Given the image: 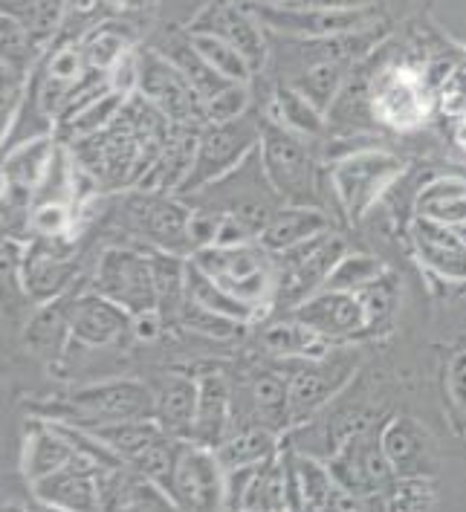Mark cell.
Wrapping results in <instances>:
<instances>
[{
    "mask_svg": "<svg viewBox=\"0 0 466 512\" xmlns=\"http://www.w3.org/2000/svg\"><path fill=\"white\" fill-rule=\"evenodd\" d=\"M189 258L209 278H215L226 293L247 301L258 316L275 307V258L261 241L241 246H203L194 249Z\"/></svg>",
    "mask_w": 466,
    "mask_h": 512,
    "instance_id": "6da1fadb",
    "label": "cell"
},
{
    "mask_svg": "<svg viewBox=\"0 0 466 512\" xmlns=\"http://www.w3.org/2000/svg\"><path fill=\"white\" fill-rule=\"evenodd\" d=\"M348 252V243L333 229L319 232L310 241L296 243L284 252H273L275 258V307L290 313L302 301L319 293L328 281L330 270Z\"/></svg>",
    "mask_w": 466,
    "mask_h": 512,
    "instance_id": "7a4b0ae2",
    "label": "cell"
},
{
    "mask_svg": "<svg viewBox=\"0 0 466 512\" xmlns=\"http://www.w3.org/2000/svg\"><path fill=\"white\" fill-rule=\"evenodd\" d=\"M258 157L264 177L275 197L284 203H316V168L313 154L307 151V139L281 125L270 113L261 119Z\"/></svg>",
    "mask_w": 466,
    "mask_h": 512,
    "instance_id": "3957f363",
    "label": "cell"
},
{
    "mask_svg": "<svg viewBox=\"0 0 466 512\" xmlns=\"http://www.w3.org/2000/svg\"><path fill=\"white\" fill-rule=\"evenodd\" d=\"M261 142V119L241 116L235 122H209L197 134V151L194 162L180 183L177 194L209 189L220 177L232 174L241 162H247Z\"/></svg>",
    "mask_w": 466,
    "mask_h": 512,
    "instance_id": "277c9868",
    "label": "cell"
},
{
    "mask_svg": "<svg viewBox=\"0 0 466 512\" xmlns=\"http://www.w3.org/2000/svg\"><path fill=\"white\" fill-rule=\"evenodd\" d=\"M403 168L406 165L400 157L380 148H362L339 157L328 171L330 189L339 209L348 215V220H359L403 174Z\"/></svg>",
    "mask_w": 466,
    "mask_h": 512,
    "instance_id": "5b68a950",
    "label": "cell"
},
{
    "mask_svg": "<svg viewBox=\"0 0 466 512\" xmlns=\"http://www.w3.org/2000/svg\"><path fill=\"white\" fill-rule=\"evenodd\" d=\"M87 287L102 293L110 301H116L131 316L160 310L151 255L139 252V249H128V246L105 249L96 261V270H93V278Z\"/></svg>",
    "mask_w": 466,
    "mask_h": 512,
    "instance_id": "8992f818",
    "label": "cell"
},
{
    "mask_svg": "<svg viewBox=\"0 0 466 512\" xmlns=\"http://www.w3.org/2000/svg\"><path fill=\"white\" fill-rule=\"evenodd\" d=\"M137 90L163 110L171 128H194L203 131L206 99L194 90L189 79L177 70V64L160 50L139 53V84Z\"/></svg>",
    "mask_w": 466,
    "mask_h": 512,
    "instance_id": "52a82bcc",
    "label": "cell"
},
{
    "mask_svg": "<svg viewBox=\"0 0 466 512\" xmlns=\"http://www.w3.org/2000/svg\"><path fill=\"white\" fill-rule=\"evenodd\" d=\"M154 417V388L139 379H108L73 391L70 408L47 420H70L79 426Z\"/></svg>",
    "mask_w": 466,
    "mask_h": 512,
    "instance_id": "ba28073f",
    "label": "cell"
},
{
    "mask_svg": "<svg viewBox=\"0 0 466 512\" xmlns=\"http://www.w3.org/2000/svg\"><path fill=\"white\" fill-rule=\"evenodd\" d=\"M244 3L264 27L281 35H293V38L362 35L380 18V6L333 12V9H304V6H273V3H255V0H244Z\"/></svg>",
    "mask_w": 466,
    "mask_h": 512,
    "instance_id": "9c48e42d",
    "label": "cell"
},
{
    "mask_svg": "<svg viewBox=\"0 0 466 512\" xmlns=\"http://www.w3.org/2000/svg\"><path fill=\"white\" fill-rule=\"evenodd\" d=\"M429 99H432V90L426 87L423 67H412V64L383 67L368 87L371 113L383 125L397 128V131L417 128L429 113Z\"/></svg>",
    "mask_w": 466,
    "mask_h": 512,
    "instance_id": "30bf717a",
    "label": "cell"
},
{
    "mask_svg": "<svg viewBox=\"0 0 466 512\" xmlns=\"http://www.w3.org/2000/svg\"><path fill=\"white\" fill-rule=\"evenodd\" d=\"M177 510H223L226 504V466L212 446L180 440L177 463L168 481Z\"/></svg>",
    "mask_w": 466,
    "mask_h": 512,
    "instance_id": "8fae6325",
    "label": "cell"
},
{
    "mask_svg": "<svg viewBox=\"0 0 466 512\" xmlns=\"http://www.w3.org/2000/svg\"><path fill=\"white\" fill-rule=\"evenodd\" d=\"M333 481L359 498H374L397 481V472L385 455L383 437L374 432L351 434L330 458Z\"/></svg>",
    "mask_w": 466,
    "mask_h": 512,
    "instance_id": "7c38bea8",
    "label": "cell"
},
{
    "mask_svg": "<svg viewBox=\"0 0 466 512\" xmlns=\"http://www.w3.org/2000/svg\"><path fill=\"white\" fill-rule=\"evenodd\" d=\"M128 215L139 238L148 241L151 249H163L174 255H186V258L194 252L192 235H189L192 209L180 203L177 197L160 194V191H142L131 200Z\"/></svg>",
    "mask_w": 466,
    "mask_h": 512,
    "instance_id": "4fadbf2b",
    "label": "cell"
},
{
    "mask_svg": "<svg viewBox=\"0 0 466 512\" xmlns=\"http://www.w3.org/2000/svg\"><path fill=\"white\" fill-rule=\"evenodd\" d=\"M21 281L29 298L35 301H53L64 296L76 275V246L73 235L61 238H29L21 261Z\"/></svg>",
    "mask_w": 466,
    "mask_h": 512,
    "instance_id": "5bb4252c",
    "label": "cell"
},
{
    "mask_svg": "<svg viewBox=\"0 0 466 512\" xmlns=\"http://www.w3.org/2000/svg\"><path fill=\"white\" fill-rule=\"evenodd\" d=\"M192 32H212L226 38L232 47H238L241 55L258 73L267 64V38L264 24L247 9L244 0H209L206 9L192 21Z\"/></svg>",
    "mask_w": 466,
    "mask_h": 512,
    "instance_id": "9a60e30c",
    "label": "cell"
},
{
    "mask_svg": "<svg viewBox=\"0 0 466 512\" xmlns=\"http://www.w3.org/2000/svg\"><path fill=\"white\" fill-rule=\"evenodd\" d=\"M299 322L313 327L328 342H351L368 336V313L357 293L348 290H319L290 310Z\"/></svg>",
    "mask_w": 466,
    "mask_h": 512,
    "instance_id": "2e32d148",
    "label": "cell"
},
{
    "mask_svg": "<svg viewBox=\"0 0 466 512\" xmlns=\"http://www.w3.org/2000/svg\"><path fill=\"white\" fill-rule=\"evenodd\" d=\"M134 333V316L102 293L90 290L73 296L70 304V336L84 348H108Z\"/></svg>",
    "mask_w": 466,
    "mask_h": 512,
    "instance_id": "e0dca14e",
    "label": "cell"
},
{
    "mask_svg": "<svg viewBox=\"0 0 466 512\" xmlns=\"http://www.w3.org/2000/svg\"><path fill=\"white\" fill-rule=\"evenodd\" d=\"M102 469L105 466H96L93 460L79 455L64 469L35 481L32 492L44 507L53 510H102Z\"/></svg>",
    "mask_w": 466,
    "mask_h": 512,
    "instance_id": "ac0fdd59",
    "label": "cell"
},
{
    "mask_svg": "<svg viewBox=\"0 0 466 512\" xmlns=\"http://www.w3.org/2000/svg\"><path fill=\"white\" fill-rule=\"evenodd\" d=\"M412 243L420 264L443 281H466V243L452 226L435 223L429 217L414 215Z\"/></svg>",
    "mask_w": 466,
    "mask_h": 512,
    "instance_id": "d6986e66",
    "label": "cell"
},
{
    "mask_svg": "<svg viewBox=\"0 0 466 512\" xmlns=\"http://www.w3.org/2000/svg\"><path fill=\"white\" fill-rule=\"evenodd\" d=\"M383 449L397 478H429L435 469V443L414 417L400 414L391 417L380 432Z\"/></svg>",
    "mask_w": 466,
    "mask_h": 512,
    "instance_id": "ffe728a7",
    "label": "cell"
},
{
    "mask_svg": "<svg viewBox=\"0 0 466 512\" xmlns=\"http://www.w3.org/2000/svg\"><path fill=\"white\" fill-rule=\"evenodd\" d=\"M151 388H154V417H157V423L168 434L189 440L192 437L194 411H197L200 379L174 371V374H163Z\"/></svg>",
    "mask_w": 466,
    "mask_h": 512,
    "instance_id": "44dd1931",
    "label": "cell"
},
{
    "mask_svg": "<svg viewBox=\"0 0 466 512\" xmlns=\"http://www.w3.org/2000/svg\"><path fill=\"white\" fill-rule=\"evenodd\" d=\"M232 434V391L229 382L220 374L200 377L197 411H194L192 437L194 443L218 449L220 443Z\"/></svg>",
    "mask_w": 466,
    "mask_h": 512,
    "instance_id": "7402d4cb",
    "label": "cell"
},
{
    "mask_svg": "<svg viewBox=\"0 0 466 512\" xmlns=\"http://www.w3.org/2000/svg\"><path fill=\"white\" fill-rule=\"evenodd\" d=\"M333 229L330 215L322 206L313 203H287L284 209H275L273 217L267 220V226L261 229L258 241L264 243L270 252H284L296 243L310 241L319 232Z\"/></svg>",
    "mask_w": 466,
    "mask_h": 512,
    "instance_id": "603a6c76",
    "label": "cell"
},
{
    "mask_svg": "<svg viewBox=\"0 0 466 512\" xmlns=\"http://www.w3.org/2000/svg\"><path fill=\"white\" fill-rule=\"evenodd\" d=\"M348 371H354L351 365H330L325 368L319 359H310V365L302 368L299 374L290 379V411L293 420H304L307 414H313L316 408L328 403L336 388H342V382L348 377Z\"/></svg>",
    "mask_w": 466,
    "mask_h": 512,
    "instance_id": "cb8c5ba5",
    "label": "cell"
},
{
    "mask_svg": "<svg viewBox=\"0 0 466 512\" xmlns=\"http://www.w3.org/2000/svg\"><path fill=\"white\" fill-rule=\"evenodd\" d=\"M76 458H79V452L70 446V440L58 432L50 420L32 423L27 443H24V475L29 478V484L64 469Z\"/></svg>",
    "mask_w": 466,
    "mask_h": 512,
    "instance_id": "d4e9b609",
    "label": "cell"
},
{
    "mask_svg": "<svg viewBox=\"0 0 466 512\" xmlns=\"http://www.w3.org/2000/svg\"><path fill=\"white\" fill-rule=\"evenodd\" d=\"M131 15H122V18H110L102 24H93L87 29V35L79 38L82 41L84 58L90 64L93 73L99 76H108L113 70V64L134 50V41H137V32L131 29V24L125 21Z\"/></svg>",
    "mask_w": 466,
    "mask_h": 512,
    "instance_id": "484cf974",
    "label": "cell"
},
{
    "mask_svg": "<svg viewBox=\"0 0 466 512\" xmlns=\"http://www.w3.org/2000/svg\"><path fill=\"white\" fill-rule=\"evenodd\" d=\"M414 215L429 217L443 226L466 223V180L464 177H438L423 186L414 200Z\"/></svg>",
    "mask_w": 466,
    "mask_h": 512,
    "instance_id": "4316f807",
    "label": "cell"
},
{
    "mask_svg": "<svg viewBox=\"0 0 466 512\" xmlns=\"http://www.w3.org/2000/svg\"><path fill=\"white\" fill-rule=\"evenodd\" d=\"M151 267H154V284H157V301L165 324H180V310L186 304V255H174L163 249H148Z\"/></svg>",
    "mask_w": 466,
    "mask_h": 512,
    "instance_id": "83f0119b",
    "label": "cell"
},
{
    "mask_svg": "<svg viewBox=\"0 0 466 512\" xmlns=\"http://www.w3.org/2000/svg\"><path fill=\"white\" fill-rule=\"evenodd\" d=\"M270 116L296 131L304 139H319L328 131V113L319 110L307 96H302L293 84H278L273 93Z\"/></svg>",
    "mask_w": 466,
    "mask_h": 512,
    "instance_id": "f1b7e54d",
    "label": "cell"
},
{
    "mask_svg": "<svg viewBox=\"0 0 466 512\" xmlns=\"http://www.w3.org/2000/svg\"><path fill=\"white\" fill-rule=\"evenodd\" d=\"M264 345L278 356H296V359H322L328 351V339L319 336L313 327L299 322L293 313H284L278 322L264 330Z\"/></svg>",
    "mask_w": 466,
    "mask_h": 512,
    "instance_id": "f546056e",
    "label": "cell"
},
{
    "mask_svg": "<svg viewBox=\"0 0 466 512\" xmlns=\"http://www.w3.org/2000/svg\"><path fill=\"white\" fill-rule=\"evenodd\" d=\"M84 429H90L125 463H131L145 446H151L160 434H165L163 426L157 423V417H134V420H116V423H96V426H84Z\"/></svg>",
    "mask_w": 466,
    "mask_h": 512,
    "instance_id": "4dcf8cb0",
    "label": "cell"
},
{
    "mask_svg": "<svg viewBox=\"0 0 466 512\" xmlns=\"http://www.w3.org/2000/svg\"><path fill=\"white\" fill-rule=\"evenodd\" d=\"M215 452H218L220 463L226 469L261 466V463H267V460L278 455V434L270 426L258 423V426H249V429L229 434Z\"/></svg>",
    "mask_w": 466,
    "mask_h": 512,
    "instance_id": "1f68e13d",
    "label": "cell"
},
{
    "mask_svg": "<svg viewBox=\"0 0 466 512\" xmlns=\"http://www.w3.org/2000/svg\"><path fill=\"white\" fill-rule=\"evenodd\" d=\"M186 298L212 310V313H220V316H229V319H238V322L249 324L252 319H258V313L249 307L247 301L235 298L232 293H226L220 287L215 278H209L206 272L200 270L189 258V267H186Z\"/></svg>",
    "mask_w": 466,
    "mask_h": 512,
    "instance_id": "d6a6232c",
    "label": "cell"
},
{
    "mask_svg": "<svg viewBox=\"0 0 466 512\" xmlns=\"http://www.w3.org/2000/svg\"><path fill=\"white\" fill-rule=\"evenodd\" d=\"M67 0H3V15L18 21L29 35L47 47L61 29Z\"/></svg>",
    "mask_w": 466,
    "mask_h": 512,
    "instance_id": "836d02e7",
    "label": "cell"
},
{
    "mask_svg": "<svg viewBox=\"0 0 466 512\" xmlns=\"http://www.w3.org/2000/svg\"><path fill=\"white\" fill-rule=\"evenodd\" d=\"M165 55L177 64V70L189 79L194 90L209 102L212 96H218L220 90H226L229 84H235V81L223 79L218 70L203 58V55L194 50L192 38H189V32L183 35V38H174L171 44H168V50Z\"/></svg>",
    "mask_w": 466,
    "mask_h": 512,
    "instance_id": "e575fe53",
    "label": "cell"
},
{
    "mask_svg": "<svg viewBox=\"0 0 466 512\" xmlns=\"http://www.w3.org/2000/svg\"><path fill=\"white\" fill-rule=\"evenodd\" d=\"M189 38H192L194 50L203 55L223 79L235 81V84H249L252 81V76H255L252 64L226 38L212 35V32H192V29H189Z\"/></svg>",
    "mask_w": 466,
    "mask_h": 512,
    "instance_id": "d590c367",
    "label": "cell"
},
{
    "mask_svg": "<svg viewBox=\"0 0 466 512\" xmlns=\"http://www.w3.org/2000/svg\"><path fill=\"white\" fill-rule=\"evenodd\" d=\"M244 510H287V466L284 455H275L258 466L247 489Z\"/></svg>",
    "mask_w": 466,
    "mask_h": 512,
    "instance_id": "8d00e7d4",
    "label": "cell"
},
{
    "mask_svg": "<svg viewBox=\"0 0 466 512\" xmlns=\"http://www.w3.org/2000/svg\"><path fill=\"white\" fill-rule=\"evenodd\" d=\"M348 79V70L339 64V61H319L313 67H307L302 76L290 81L302 96H307L319 110L328 113L333 108V102L339 99L342 87Z\"/></svg>",
    "mask_w": 466,
    "mask_h": 512,
    "instance_id": "74e56055",
    "label": "cell"
},
{
    "mask_svg": "<svg viewBox=\"0 0 466 512\" xmlns=\"http://www.w3.org/2000/svg\"><path fill=\"white\" fill-rule=\"evenodd\" d=\"M252 403H255V411H258L261 423L275 429V432L293 420V411H290V382L281 379L278 374L255 377V382H252Z\"/></svg>",
    "mask_w": 466,
    "mask_h": 512,
    "instance_id": "f35d334b",
    "label": "cell"
},
{
    "mask_svg": "<svg viewBox=\"0 0 466 512\" xmlns=\"http://www.w3.org/2000/svg\"><path fill=\"white\" fill-rule=\"evenodd\" d=\"M73 296H58L53 298V304H47L35 322L29 324L27 339L32 342V348L38 353L44 351H58L61 342H64V333H70V304H73Z\"/></svg>",
    "mask_w": 466,
    "mask_h": 512,
    "instance_id": "ab89813d",
    "label": "cell"
},
{
    "mask_svg": "<svg viewBox=\"0 0 466 512\" xmlns=\"http://www.w3.org/2000/svg\"><path fill=\"white\" fill-rule=\"evenodd\" d=\"M76 229V209L73 200L67 197H47L38 200L32 206L29 217V238H61V235H73Z\"/></svg>",
    "mask_w": 466,
    "mask_h": 512,
    "instance_id": "60d3db41",
    "label": "cell"
},
{
    "mask_svg": "<svg viewBox=\"0 0 466 512\" xmlns=\"http://www.w3.org/2000/svg\"><path fill=\"white\" fill-rule=\"evenodd\" d=\"M385 272L383 261L374 258V255H365V252H345L339 258V264L330 270L328 281L322 290H348V293H357L359 287L371 284L374 278H380Z\"/></svg>",
    "mask_w": 466,
    "mask_h": 512,
    "instance_id": "b9f144b4",
    "label": "cell"
},
{
    "mask_svg": "<svg viewBox=\"0 0 466 512\" xmlns=\"http://www.w3.org/2000/svg\"><path fill=\"white\" fill-rule=\"evenodd\" d=\"M293 455V466H296V478H299V489H302L304 510H328V498L333 492V472L328 463L307 458V455Z\"/></svg>",
    "mask_w": 466,
    "mask_h": 512,
    "instance_id": "7bdbcfd3",
    "label": "cell"
},
{
    "mask_svg": "<svg viewBox=\"0 0 466 512\" xmlns=\"http://www.w3.org/2000/svg\"><path fill=\"white\" fill-rule=\"evenodd\" d=\"M357 296L365 304V313H368V336L377 333V327L385 324L394 310H397V301H400V290H397V281L391 272H383L380 278H374L371 284L359 287Z\"/></svg>",
    "mask_w": 466,
    "mask_h": 512,
    "instance_id": "ee69618b",
    "label": "cell"
},
{
    "mask_svg": "<svg viewBox=\"0 0 466 512\" xmlns=\"http://www.w3.org/2000/svg\"><path fill=\"white\" fill-rule=\"evenodd\" d=\"M180 324L194 330V333L209 336V339H232V336H238L241 327H244V322L229 319V316H220V313H212V310L194 304L189 298H186V304H183V310H180Z\"/></svg>",
    "mask_w": 466,
    "mask_h": 512,
    "instance_id": "f6af8a7d",
    "label": "cell"
},
{
    "mask_svg": "<svg viewBox=\"0 0 466 512\" xmlns=\"http://www.w3.org/2000/svg\"><path fill=\"white\" fill-rule=\"evenodd\" d=\"M252 96H249V84H229L226 90H220L218 96H212L206 102V119L209 122H235L241 116H247Z\"/></svg>",
    "mask_w": 466,
    "mask_h": 512,
    "instance_id": "bcb514c9",
    "label": "cell"
},
{
    "mask_svg": "<svg viewBox=\"0 0 466 512\" xmlns=\"http://www.w3.org/2000/svg\"><path fill=\"white\" fill-rule=\"evenodd\" d=\"M249 241H258L255 226H252L249 220H244L241 215H235V212H223L215 246H241V243H249Z\"/></svg>",
    "mask_w": 466,
    "mask_h": 512,
    "instance_id": "7dc6e473",
    "label": "cell"
},
{
    "mask_svg": "<svg viewBox=\"0 0 466 512\" xmlns=\"http://www.w3.org/2000/svg\"><path fill=\"white\" fill-rule=\"evenodd\" d=\"M220 217H223V212H220V209H192L189 235H192L194 249H203V246H215Z\"/></svg>",
    "mask_w": 466,
    "mask_h": 512,
    "instance_id": "c3c4849f",
    "label": "cell"
},
{
    "mask_svg": "<svg viewBox=\"0 0 466 512\" xmlns=\"http://www.w3.org/2000/svg\"><path fill=\"white\" fill-rule=\"evenodd\" d=\"M258 466H235V469H226V504L223 510H244V498H247V489L255 478Z\"/></svg>",
    "mask_w": 466,
    "mask_h": 512,
    "instance_id": "681fc988",
    "label": "cell"
},
{
    "mask_svg": "<svg viewBox=\"0 0 466 512\" xmlns=\"http://www.w3.org/2000/svg\"><path fill=\"white\" fill-rule=\"evenodd\" d=\"M284 6H304V9H333V12H348V9H368L380 6V0H290Z\"/></svg>",
    "mask_w": 466,
    "mask_h": 512,
    "instance_id": "f907efd6",
    "label": "cell"
},
{
    "mask_svg": "<svg viewBox=\"0 0 466 512\" xmlns=\"http://www.w3.org/2000/svg\"><path fill=\"white\" fill-rule=\"evenodd\" d=\"M449 385H452V397L466 408V351L458 353V359L452 362Z\"/></svg>",
    "mask_w": 466,
    "mask_h": 512,
    "instance_id": "816d5d0a",
    "label": "cell"
},
{
    "mask_svg": "<svg viewBox=\"0 0 466 512\" xmlns=\"http://www.w3.org/2000/svg\"><path fill=\"white\" fill-rule=\"evenodd\" d=\"M96 3L116 9L119 15H139V12H145V6H148L151 0H96Z\"/></svg>",
    "mask_w": 466,
    "mask_h": 512,
    "instance_id": "f5cc1de1",
    "label": "cell"
},
{
    "mask_svg": "<svg viewBox=\"0 0 466 512\" xmlns=\"http://www.w3.org/2000/svg\"><path fill=\"white\" fill-rule=\"evenodd\" d=\"M458 142L466 148V110L464 116H461V125H458Z\"/></svg>",
    "mask_w": 466,
    "mask_h": 512,
    "instance_id": "db71d44e",
    "label": "cell"
},
{
    "mask_svg": "<svg viewBox=\"0 0 466 512\" xmlns=\"http://www.w3.org/2000/svg\"><path fill=\"white\" fill-rule=\"evenodd\" d=\"M452 229H455V232H458V238L466 243V223H458V226H452Z\"/></svg>",
    "mask_w": 466,
    "mask_h": 512,
    "instance_id": "11a10c76",
    "label": "cell"
},
{
    "mask_svg": "<svg viewBox=\"0 0 466 512\" xmlns=\"http://www.w3.org/2000/svg\"><path fill=\"white\" fill-rule=\"evenodd\" d=\"M255 3H273V6H284V3H290V0H255Z\"/></svg>",
    "mask_w": 466,
    "mask_h": 512,
    "instance_id": "9f6ffc18",
    "label": "cell"
}]
</instances>
